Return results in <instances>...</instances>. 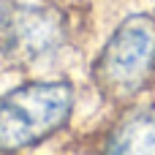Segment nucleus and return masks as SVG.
Wrapping results in <instances>:
<instances>
[{
  "mask_svg": "<svg viewBox=\"0 0 155 155\" xmlns=\"http://www.w3.org/2000/svg\"><path fill=\"white\" fill-rule=\"evenodd\" d=\"M84 11L60 0H0V63L16 71L49 65L79 46Z\"/></svg>",
  "mask_w": 155,
  "mask_h": 155,
  "instance_id": "nucleus-1",
  "label": "nucleus"
},
{
  "mask_svg": "<svg viewBox=\"0 0 155 155\" xmlns=\"http://www.w3.org/2000/svg\"><path fill=\"white\" fill-rule=\"evenodd\" d=\"M95 93L114 112L155 95V11L128 14L90 65Z\"/></svg>",
  "mask_w": 155,
  "mask_h": 155,
  "instance_id": "nucleus-2",
  "label": "nucleus"
},
{
  "mask_svg": "<svg viewBox=\"0 0 155 155\" xmlns=\"http://www.w3.org/2000/svg\"><path fill=\"white\" fill-rule=\"evenodd\" d=\"M76 87L68 79L25 82L0 95V153L35 147L63 131L74 114Z\"/></svg>",
  "mask_w": 155,
  "mask_h": 155,
  "instance_id": "nucleus-3",
  "label": "nucleus"
},
{
  "mask_svg": "<svg viewBox=\"0 0 155 155\" xmlns=\"http://www.w3.org/2000/svg\"><path fill=\"white\" fill-rule=\"evenodd\" d=\"M98 153H155V95L117 109L114 120L95 136Z\"/></svg>",
  "mask_w": 155,
  "mask_h": 155,
  "instance_id": "nucleus-4",
  "label": "nucleus"
}]
</instances>
